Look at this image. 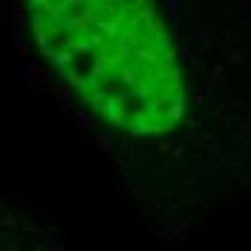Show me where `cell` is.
I'll return each mask as SVG.
<instances>
[{
    "mask_svg": "<svg viewBox=\"0 0 251 251\" xmlns=\"http://www.w3.org/2000/svg\"><path fill=\"white\" fill-rule=\"evenodd\" d=\"M29 21L41 52L93 113L136 136L182 119L185 87L162 18L139 0H35Z\"/></svg>",
    "mask_w": 251,
    "mask_h": 251,
    "instance_id": "1",
    "label": "cell"
}]
</instances>
